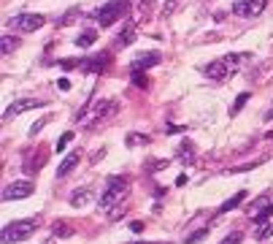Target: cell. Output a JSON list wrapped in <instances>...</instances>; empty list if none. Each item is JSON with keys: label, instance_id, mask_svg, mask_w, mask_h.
<instances>
[{"label": "cell", "instance_id": "cell-1", "mask_svg": "<svg viewBox=\"0 0 273 244\" xmlns=\"http://www.w3.org/2000/svg\"><path fill=\"white\" fill-rule=\"evenodd\" d=\"M127 190H130V179L117 174V177H111L106 182V187H103V195L100 201H97V206H100V212H108V209H114L117 203L127 195Z\"/></svg>", "mask_w": 273, "mask_h": 244}, {"label": "cell", "instance_id": "cell-2", "mask_svg": "<svg viewBox=\"0 0 273 244\" xmlns=\"http://www.w3.org/2000/svg\"><path fill=\"white\" fill-rule=\"evenodd\" d=\"M111 114H117V101L103 98V101H90V106L79 114V125H92V122H103Z\"/></svg>", "mask_w": 273, "mask_h": 244}, {"label": "cell", "instance_id": "cell-3", "mask_svg": "<svg viewBox=\"0 0 273 244\" xmlns=\"http://www.w3.org/2000/svg\"><path fill=\"white\" fill-rule=\"evenodd\" d=\"M38 223L36 220H16V223H8L3 228V234H0V239H3V244H11V242H25L30 239L33 234H36Z\"/></svg>", "mask_w": 273, "mask_h": 244}, {"label": "cell", "instance_id": "cell-4", "mask_svg": "<svg viewBox=\"0 0 273 244\" xmlns=\"http://www.w3.org/2000/svg\"><path fill=\"white\" fill-rule=\"evenodd\" d=\"M127 11H130V3H127V0H111V3H106L97 11V22H100L103 27H111L114 22L125 19Z\"/></svg>", "mask_w": 273, "mask_h": 244}, {"label": "cell", "instance_id": "cell-5", "mask_svg": "<svg viewBox=\"0 0 273 244\" xmlns=\"http://www.w3.org/2000/svg\"><path fill=\"white\" fill-rule=\"evenodd\" d=\"M36 193L33 182H11L8 187H3V201H22V198H30Z\"/></svg>", "mask_w": 273, "mask_h": 244}, {"label": "cell", "instance_id": "cell-6", "mask_svg": "<svg viewBox=\"0 0 273 244\" xmlns=\"http://www.w3.org/2000/svg\"><path fill=\"white\" fill-rule=\"evenodd\" d=\"M41 106H46V101H36V98H22V101H14L8 109H5L3 117L11 120V117H19V114L33 112V109H41Z\"/></svg>", "mask_w": 273, "mask_h": 244}, {"label": "cell", "instance_id": "cell-7", "mask_svg": "<svg viewBox=\"0 0 273 244\" xmlns=\"http://www.w3.org/2000/svg\"><path fill=\"white\" fill-rule=\"evenodd\" d=\"M268 3L271 0H238L233 5V14H238V16H260Z\"/></svg>", "mask_w": 273, "mask_h": 244}, {"label": "cell", "instance_id": "cell-8", "mask_svg": "<svg viewBox=\"0 0 273 244\" xmlns=\"http://www.w3.org/2000/svg\"><path fill=\"white\" fill-rule=\"evenodd\" d=\"M44 16L41 14H19L14 19V25H16V30L19 33H36L38 27H44Z\"/></svg>", "mask_w": 273, "mask_h": 244}, {"label": "cell", "instance_id": "cell-9", "mask_svg": "<svg viewBox=\"0 0 273 244\" xmlns=\"http://www.w3.org/2000/svg\"><path fill=\"white\" fill-rule=\"evenodd\" d=\"M230 73H233V68H230V62L225 60V57H219V60H214V62L206 65V76L214 79V81H225Z\"/></svg>", "mask_w": 273, "mask_h": 244}, {"label": "cell", "instance_id": "cell-10", "mask_svg": "<svg viewBox=\"0 0 273 244\" xmlns=\"http://www.w3.org/2000/svg\"><path fill=\"white\" fill-rule=\"evenodd\" d=\"M160 60H162V57L157 55V52H146V55H138L136 60L130 62V71H133V73L146 71V68H152V65H160Z\"/></svg>", "mask_w": 273, "mask_h": 244}, {"label": "cell", "instance_id": "cell-11", "mask_svg": "<svg viewBox=\"0 0 273 244\" xmlns=\"http://www.w3.org/2000/svg\"><path fill=\"white\" fill-rule=\"evenodd\" d=\"M108 62H111V57H108V55H92V57H87V60H81V71L97 73V71H103Z\"/></svg>", "mask_w": 273, "mask_h": 244}, {"label": "cell", "instance_id": "cell-12", "mask_svg": "<svg viewBox=\"0 0 273 244\" xmlns=\"http://www.w3.org/2000/svg\"><path fill=\"white\" fill-rule=\"evenodd\" d=\"M79 160H81V152L76 149V152H71V155H68L65 160L60 163V168H57V177H68V174H71L73 168L79 166Z\"/></svg>", "mask_w": 273, "mask_h": 244}, {"label": "cell", "instance_id": "cell-13", "mask_svg": "<svg viewBox=\"0 0 273 244\" xmlns=\"http://www.w3.org/2000/svg\"><path fill=\"white\" fill-rule=\"evenodd\" d=\"M16 46H19V41H16L14 36H3V38H0V55H3V57L14 55Z\"/></svg>", "mask_w": 273, "mask_h": 244}, {"label": "cell", "instance_id": "cell-14", "mask_svg": "<svg viewBox=\"0 0 273 244\" xmlns=\"http://www.w3.org/2000/svg\"><path fill=\"white\" fill-rule=\"evenodd\" d=\"M90 201H92V190H90V187L76 190V193L71 195V203H73V206H87Z\"/></svg>", "mask_w": 273, "mask_h": 244}, {"label": "cell", "instance_id": "cell-15", "mask_svg": "<svg viewBox=\"0 0 273 244\" xmlns=\"http://www.w3.org/2000/svg\"><path fill=\"white\" fill-rule=\"evenodd\" d=\"M51 236H62V239H68V236H73V225L71 223H60V220H57V223L51 225Z\"/></svg>", "mask_w": 273, "mask_h": 244}, {"label": "cell", "instance_id": "cell-16", "mask_svg": "<svg viewBox=\"0 0 273 244\" xmlns=\"http://www.w3.org/2000/svg\"><path fill=\"white\" fill-rule=\"evenodd\" d=\"M133 41H136V27H133V25H127L125 30H122L119 36H117V46H130Z\"/></svg>", "mask_w": 273, "mask_h": 244}, {"label": "cell", "instance_id": "cell-17", "mask_svg": "<svg viewBox=\"0 0 273 244\" xmlns=\"http://www.w3.org/2000/svg\"><path fill=\"white\" fill-rule=\"evenodd\" d=\"M38 163H44V155H36V152H30V155H27V158H25V166H22V168H25L27 174H36L38 168H41Z\"/></svg>", "mask_w": 273, "mask_h": 244}, {"label": "cell", "instance_id": "cell-18", "mask_svg": "<svg viewBox=\"0 0 273 244\" xmlns=\"http://www.w3.org/2000/svg\"><path fill=\"white\" fill-rule=\"evenodd\" d=\"M243 198H246V193L241 190V193H235V195H233V198H228V201H225L222 206H219V212H233V209H235V206H238V203H241Z\"/></svg>", "mask_w": 273, "mask_h": 244}, {"label": "cell", "instance_id": "cell-19", "mask_svg": "<svg viewBox=\"0 0 273 244\" xmlns=\"http://www.w3.org/2000/svg\"><path fill=\"white\" fill-rule=\"evenodd\" d=\"M249 98H252V95H249V92H241V95L235 98V103H233V106H230V117H235V114L241 112L243 106H246V103H249Z\"/></svg>", "mask_w": 273, "mask_h": 244}, {"label": "cell", "instance_id": "cell-20", "mask_svg": "<svg viewBox=\"0 0 273 244\" xmlns=\"http://www.w3.org/2000/svg\"><path fill=\"white\" fill-rule=\"evenodd\" d=\"M95 41H97V33H95V30H84V33L76 38V46H92Z\"/></svg>", "mask_w": 273, "mask_h": 244}, {"label": "cell", "instance_id": "cell-21", "mask_svg": "<svg viewBox=\"0 0 273 244\" xmlns=\"http://www.w3.org/2000/svg\"><path fill=\"white\" fill-rule=\"evenodd\" d=\"M268 203H273V201L268 198V195H263V198H257V201L252 203V206H249V217H254V214H260V212H263L265 206H268Z\"/></svg>", "mask_w": 273, "mask_h": 244}, {"label": "cell", "instance_id": "cell-22", "mask_svg": "<svg viewBox=\"0 0 273 244\" xmlns=\"http://www.w3.org/2000/svg\"><path fill=\"white\" fill-rule=\"evenodd\" d=\"M71 141H73V130H68V133H62V136H60V141L54 144V149H57V152H65V147Z\"/></svg>", "mask_w": 273, "mask_h": 244}, {"label": "cell", "instance_id": "cell-23", "mask_svg": "<svg viewBox=\"0 0 273 244\" xmlns=\"http://www.w3.org/2000/svg\"><path fill=\"white\" fill-rule=\"evenodd\" d=\"M271 214H273V203H268V206H265L260 214H254L252 220H254V223H263V220H268V217H271Z\"/></svg>", "mask_w": 273, "mask_h": 244}, {"label": "cell", "instance_id": "cell-24", "mask_svg": "<svg viewBox=\"0 0 273 244\" xmlns=\"http://www.w3.org/2000/svg\"><path fill=\"white\" fill-rule=\"evenodd\" d=\"M133 84H136V87H146V84H149V79H146V73H143V71H138V73H133Z\"/></svg>", "mask_w": 273, "mask_h": 244}, {"label": "cell", "instance_id": "cell-25", "mask_svg": "<svg viewBox=\"0 0 273 244\" xmlns=\"http://www.w3.org/2000/svg\"><path fill=\"white\" fill-rule=\"evenodd\" d=\"M152 5H154V0H138V11H136V14H138V16H143L149 8H152Z\"/></svg>", "mask_w": 273, "mask_h": 244}, {"label": "cell", "instance_id": "cell-26", "mask_svg": "<svg viewBox=\"0 0 273 244\" xmlns=\"http://www.w3.org/2000/svg\"><path fill=\"white\" fill-rule=\"evenodd\" d=\"M143 141H149V136H138V133L127 136V144H130V147H138V144H143Z\"/></svg>", "mask_w": 273, "mask_h": 244}, {"label": "cell", "instance_id": "cell-27", "mask_svg": "<svg viewBox=\"0 0 273 244\" xmlns=\"http://www.w3.org/2000/svg\"><path fill=\"white\" fill-rule=\"evenodd\" d=\"M268 236H273V223L268 225H263V228L257 231V239H268Z\"/></svg>", "mask_w": 273, "mask_h": 244}, {"label": "cell", "instance_id": "cell-28", "mask_svg": "<svg viewBox=\"0 0 273 244\" xmlns=\"http://www.w3.org/2000/svg\"><path fill=\"white\" fill-rule=\"evenodd\" d=\"M241 239H243V236H241V234H238V231H235V234H230V236H225V239H222V242H219V244H241Z\"/></svg>", "mask_w": 273, "mask_h": 244}, {"label": "cell", "instance_id": "cell-29", "mask_svg": "<svg viewBox=\"0 0 273 244\" xmlns=\"http://www.w3.org/2000/svg\"><path fill=\"white\" fill-rule=\"evenodd\" d=\"M206 234H208V228H200V231H197L195 236H189V239H187V244H197V242H200V239H203V236H206Z\"/></svg>", "mask_w": 273, "mask_h": 244}, {"label": "cell", "instance_id": "cell-30", "mask_svg": "<svg viewBox=\"0 0 273 244\" xmlns=\"http://www.w3.org/2000/svg\"><path fill=\"white\" fill-rule=\"evenodd\" d=\"M165 166H168V160H154L152 166H149V171H152V174H154V171H162Z\"/></svg>", "mask_w": 273, "mask_h": 244}, {"label": "cell", "instance_id": "cell-31", "mask_svg": "<svg viewBox=\"0 0 273 244\" xmlns=\"http://www.w3.org/2000/svg\"><path fill=\"white\" fill-rule=\"evenodd\" d=\"M46 122H49V117H44V120H38V122H36V125H33V127H30V136H36V133H38V130H41V127H44V125H46Z\"/></svg>", "mask_w": 273, "mask_h": 244}, {"label": "cell", "instance_id": "cell-32", "mask_svg": "<svg viewBox=\"0 0 273 244\" xmlns=\"http://www.w3.org/2000/svg\"><path fill=\"white\" fill-rule=\"evenodd\" d=\"M76 14H79L76 8H73V11H68V16H65V19H60V25H71V22L76 19Z\"/></svg>", "mask_w": 273, "mask_h": 244}, {"label": "cell", "instance_id": "cell-33", "mask_svg": "<svg viewBox=\"0 0 273 244\" xmlns=\"http://www.w3.org/2000/svg\"><path fill=\"white\" fill-rule=\"evenodd\" d=\"M57 87H60L62 92H68V90H71V81H68V79H60V81H57Z\"/></svg>", "mask_w": 273, "mask_h": 244}, {"label": "cell", "instance_id": "cell-34", "mask_svg": "<svg viewBox=\"0 0 273 244\" xmlns=\"http://www.w3.org/2000/svg\"><path fill=\"white\" fill-rule=\"evenodd\" d=\"M76 65H81V62H76V60H62V68H65V71H71V68H76Z\"/></svg>", "mask_w": 273, "mask_h": 244}, {"label": "cell", "instance_id": "cell-35", "mask_svg": "<svg viewBox=\"0 0 273 244\" xmlns=\"http://www.w3.org/2000/svg\"><path fill=\"white\" fill-rule=\"evenodd\" d=\"M165 130H168V133H182V130H184V127H176V125H168V127H165Z\"/></svg>", "mask_w": 273, "mask_h": 244}, {"label": "cell", "instance_id": "cell-36", "mask_svg": "<svg viewBox=\"0 0 273 244\" xmlns=\"http://www.w3.org/2000/svg\"><path fill=\"white\" fill-rule=\"evenodd\" d=\"M130 231H136V234H141V231H143V225H141V223H133V225H130Z\"/></svg>", "mask_w": 273, "mask_h": 244}, {"label": "cell", "instance_id": "cell-37", "mask_svg": "<svg viewBox=\"0 0 273 244\" xmlns=\"http://www.w3.org/2000/svg\"><path fill=\"white\" fill-rule=\"evenodd\" d=\"M265 120H268V122H271V120H273V106H271V109H268V112H265Z\"/></svg>", "mask_w": 273, "mask_h": 244}]
</instances>
